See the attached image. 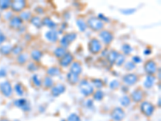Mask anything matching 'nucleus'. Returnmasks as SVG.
Listing matches in <instances>:
<instances>
[{
	"label": "nucleus",
	"mask_w": 161,
	"mask_h": 121,
	"mask_svg": "<svg viewBox=\"0 0 161 121\" xmlns=\"http://www.w3.org/2000/svg\"><path fill=\"white\" fill-rule=\"evenodd\" d=\"M79 91L85 97H89L94 94V87L86 79H82L79 82Z\"/></svg>",
	"instance_id": "obj_1"
},
{
	"label": "nucleus",
	"mask_w": 161,
	"mask_h": 121,
	"mask_svg": "<svg viewBox=\"0 0 161 121\" xmlns=\"http://www.w3.org/2000/svg\"><path fill=\"white\" fill-rule=\"evenodd\" d=\"M87 27H90L91 30L98 32L102 31L104 27V23L98 20L97 17H90L86 22Z\"/></svg>",
	"instance_id": "obj_2"
},
{
	"label": "nucleus",
	"mask_w": 161,
	"mask_h": 121,
	"mask_svg": "<svg viewBox=\"0 0 161 121\" xmlns=\"http://www.w3.org/2000/svg\"><path fill=\"white\" fill-rule=\"evenodd\" d=\"M77 34L76 32H69V33L64 34L60 40V44L62 47L68 48L70 45L71 43H73L74 40L77 39Z\"/></svg>",
	"instance_id": "obj_3"
},
{
	"label": "nucleus",
	"mask_w": 161,
	"mask_h": 121,
	"mask_svg": "<svg viewBox=\"0 0 161 121\" xmlns=\"http://www.w3.org/2000/svg\"><path fill=\"white\" fill-rule=\"evenodd\" d=\"M89 51L92 54H97L102 52V45L100 40H97L96 38H93L90 40L89 44H88Z\"/></svg>",
	"instance_id": "obj_4"
},
{
	"label": "nucleus",
	"mask_w": 161,
	"mask_h": 121,
	"mask_svg": "<svg viewBox=\"0 0 161 121\" xmlns=\"http://www.w3.org/2000/svg\"><path fill=\"white\" fill-rule=\"evenodd\" d=\"M140 110L143 112V114L145 115L148 117H150L154 113L155 107L151 104V103H149L148 101H144L141 103Z\"/></svg>",
	"instance_id": "obj_5"
},
{
	"label": "nucleus",
	"mask_w": 161,
	"mask_h": 121,
	"mask_svg": "<svg viewBox=\"0 0 161 121\" xmlns=\"http://www.w3.org/2000/svg\"><path fill=\"white\" fill-rule=\"evenodd\" d=\"M0 91L6 97H10L13 93V89L10 82L4 81L0 83Z\"/></svg>",
	"instance_id": "obj_6"
},
{
	"label": "nucleus",
	"mask_w": 161,
	"mask_h": 121,
	"mask_svg": "<svg viewBox=\"0 0 161 121\" xmlns=\"http://www.w3.org/2000/svg\"><path fill=\"white\" fill-rule=\"evenodd\" d=\"M98 37H100L101 40L105 44H110L114 40V35L111 33L110 31L102 30L98 34Z\"/></svg>",
	"instance_id": "obj_7"
},
{
	"label": "nucleus",
	"mask_w": 161,
	"mask_h": 121,
	"mask_svg": "<svg viewBox=\"0 0 161 121\" xmlns=\"http://www.w3.org/2000/svg\"><path fill=\"white\" fill-rule=\"evenodd\" d=\"M27 7V2L24 0H15L11 2L10 8L13 11L15 12H22V11L25 9Z\"/></svg>",
	"instance_id": "obj_8"
},
{
	"label": "nucleus",
	"mask_w": 161,
	"mask_h": 121,
	"mask_svg": "<svg viewBox=\"0 0 161 121\" xmlns=\"http://www.w3.org/2000/svg\"><path fill=\"white\" fill-rule=\"evenodd\" d=\"M14 104L17 108H20L21 110H23L24 111H31V105L30 103L25 99V98H18L14 102Z\"/></svg>",
	"instance_id": "obj_9"
},
{
	"label": "nucleus",
	"mask_w": 161,
	"mask_h": 121,
	"mask_svg": "<svg viewBox=\"0 0 161 121\" xmlns=\"http://www.w3.org/2000/svg\"><path fill=\"white\" fill-rule=\"evenodd\" d=\"M139 77L137 74L134 73H129L125 74L123 77V82H124L126 86H133L138 82Z\"/></svg>",
	"instance_id": "obj_10"
},
{
	"label": "nucleus",
	"mask_w": 161,
	"mask_h": 121,
	"mask_svg": "<svg viewBox=\"0 0 161 121\" xmlns=\"http://www.w3.org/2000/svg\"><path fill=\"white\" fill-rule=\"evenodd\" d=\"M144 70L148 75H154L157 71V65L153 60H148L144 65Z\"/></svg>",
	"instance_id": "obj_11"
},
{
	"label": "nucleus",
	"mask_w": 161,
	"mask_h": 121,
	"mask_svg": "<svg viewBox=\"0 0 161 121\" xmlns=\"http://www.w3.org/2000/svg\"><path fill=\"white\" fill-rule=\"evenodd\" d=\"M74 55L71 53L67 52V53L65 54L64 57L60 58L59 63H60L61 67L66 68L68 67V66H69V65L74 62Z\"/></svg>",
	"instance_id": "obj_12"
},
{
	"label": "nucleus",
	"mask_w": 161,
	"mask_h": 121,
	"mask_svg": "<svg viewBox=\"0 0 161 121\" xmlns=\"http://www.w3.org/2000/svg\"><path fill=\"white\" fill-rule=\"evenodd\" d=\"M111 115L114 121H122L125 117V111L122 108L117 107L112 111Z\"/></svg>",
	"instance_id": "obj_13"
},
{
	"label": "nucleus",
	"mask_w": 161,
	"mask_h": 121,
	"mask_svg": "<svg viewBox=\"0 0 161 121\" xmlns=\"http://www.w3.org/2000/svg\"><path fill=\"white\" fill-rule=\"evenodd\" d=\"M66 90V87L64 84H57L56 86H53L51 90V93L54 97H58L59 95L63 94Z\"/></svg>",
	"instance_id": "obj_14"
},
{
	"label": "nucleus",
	"mask_w": 161,
	"mask_h": 121,
	"mask_svg": "<svg viewBox=\"0 0 161 121\" xmlns=\"http://www.w3.org/2000/svg\"><path fill=\"white\" fill-rule=\"evenodd\" d=\"M44 37H45L48 41H49L51 43H55V42H57V40H58L59 35L57 33V31L49 30L45 32Z\"/></svg>",
	"instance_id": "obj_15"
},
{
	"label": "nucleus",
	"mask_w": 161,
	"mask_h": 121,
	"mask_svg": "<svg viewBox=\"0 0 161 121\" xmlns=\"http://www.w3.org/2000/svg\"><path fill=\"white\" fill-rule=\"evenodd\" d=\"M9 25L14 29H19L23 26V20L20 19V16H13L9 22Z\"/></svg>",
	"instance_id": "obj_16"
},
{
	"label": "nucleus",
	"mask_w": 161,
	"mask_h": 121,
	"mask_svg": "<svg viewBox=\"0 0 161 121\" xmlns=\"http://www.w3.org/2000/svg\"><path fill=\"white\" fill-rule=\"evenodd\" d=\"M131 99L135 103H139L144 98V91L141 89H136L134 90L131 94Z\"/></svg>",
	"instance_id": "obj_17"
},
{
	"label": "nucleus",
	"mask_w": 161,
	"mask_h": 121,
	"mask_svg": "<svg viewBox=\"0 0 161 121\" xmlns=\"http://www.w3.org/2000/svg\"><path fill=\"white\" fill-rule=\"evenodd\" d=\"M42 24L44 26L48 27L50 30H56L57 27V24L49 17H44V19L42 20Z\"/></svg>",
	"instance_id": "obj_18"
},
{
	"label": "nucleus",
	"mask_w": 161,
	"mask_h": 121,
	"mask_svg": "<svg viewBox=\"0 0 161 121\" xmlns=\"http://www.w3.org/2000/svg\"><path fill=\"white\" fill-rule=\"evenodd\" d=\"M118 55V53L116 50H111L108 52V54L106 55V60L109 62V64L111 66H112L113 65L115 64V61H116V59H117Z\"/></svg>",
	"instance_id": "obj_19"
},
{
	"label": "nucleus",
	"mask_w": 161,
	"mask_h": 121,
	"mask_svg": "<svg viewBox=\"0 0 161 121\" xmlns=\"http://www.w3.org/2000/svg\"><path fill=\"white\" fill-rule=\"evenodd\" d=\"M70 72L77 75H80L82 73V66L79 61H74L70 65Z\"/></svg>",
	"instance_id": "obj_20"
},
{
	"label": "nucleus",
	"mask_w": 161,
	"mask_h": 121,
	"mask_svg": "<svg viewBox=\"0 0 161 121\" xmlns=\"http://www.w3.org/2000/svg\"><path fill=\"white\" fill-rule=\"evenodd\" d=\"M155 80H156V78H155L154 75H147V77L145 78L144 82V87L147 88V89L151 88L154 86Z\"/></svg>",
	"instance_id": "obj_21"
},
{
	"label": "nucleus",
	"mask_w": 161,
	"mask_h": 121,
	"mask_svg": "<svg viewBox=\"0 0 161 121\" xmlns=\"http://www.w3.org/2000/svg\"><path fill=\"white\" fill-rule=\"evenodd\" d=\"M66 77H67V81L69 83L70 85H75L77 84L79 82V76L77 75V74H74V73H72V72H69L66 75Z\"/></svg>",
	"instance_id": "obj_22"
},
{
	"label": "nucleus",
	"mask_w": 161,
	"mask_h": 121,
	"mask_svg": "<svg viewBox=\"0 0 161 121\" xmlns=\"http://www.w3.org/2000/svg\"><path fill=\"white\" fill-rule=\"evenodd\" d=\"M31 58L35 61V62H40L41 58L43 57V52L39 50V49H33L31 52Z\"/></svg>",
	"instance_id": "obj_23"
},
{
	"label": "nucleus",
	"mask_w": 161,
	"mask_h": 121,
	"mask_svg": "<svg viewBox=\"0 0 161 121\" xmlns=\"http://www.w3.org/2000/svg\"><path fill=\"white\" fill-rule=\"evenodd\" d=\"M61 73L60 69L57 66H51L47 70V74L49 77H57Z\"/></svg>",
	"instance_id": "obj_24"
},
{
	"label": "nucleus",
	"mask_w": 161,
	"mask_h": 121,
	"mask_svg": "<svg viewBox=\"0 0 161 121\" xmlns=\"http://www.w3.org/2000/svg\"><path fill=\"white\" fill-rule=\"evenodd\" d=\"M67 53V50H66V49L64 47H62V46H59V47H57L53 51V54L54 56L57 58H61V57H63L65 55V54Z\"/></svg>",
	"instance_id": "obj_25"
},
{
	"label": "nucleus",
	"mask_w": 161,
	"mask_h": 121,
	"mask_svg": "<svg viewBox=\"0 0 161 121\" xmlns=\"http://www.w3.org/2000/svg\"><path fill=\"white\" fill-rule=\"evenodd\" d=\"M29 59V55L27 53H22L20 55H18L17 57V62L20 65H24L27 62V61Z\"/></svg>",
	"instance_id": "obj_26"
},
{
	"label": "nucleus",
	"mask_w": 161,
	"mask_h": 121,
	"mask_svg": "<svg viewBox=\"0 0 161 121\" xmlns=\"http://www.w3.org/2000/svg\"><path fill=\"white\" fill-rule=\"evenodd\" d=\"M11 49H12V46L10 44H4L0 47V53L7 56L11 53Z\"/></svg>",
	"instance_id": "obj_27"
},
{
	"label": "nucleus",
	"mask_w": 161,
	"mask_h": 121,
	"mask_svg": "<svg viewBox=\"0 0 161 121\" xmlns=\"http://www.w3.org/2000/svg\"><path fill=\"white\" fill-rule=\"evenodd\" d=\"M76 24H77V26L78 27V29L80 32H85V31L87 29V24H86V22L83 19H77V21H76Z\"/></svg>",
	"instance_id": "obj_28"
},
{
	"label": "nucleus",
	"mask_w": 161,
	"mask_h": 121,
	"mask_svg": "<svg viewBox=\"0 0 161 121\" xmlns=\"http://www.w3.org/2000/svg\"><path fill=\"white\" fill-rule=\"evenodd\" d=\"M43 86H44V88H46V89L52 88L54 86L53 79L51 77H49V76L44 77V80H43Z\"/></svg>",
	"instance_id": "obj_29"
},
{
	"label": "nucleus",
	"mask_w": 161,
	"mask_h": 121,
	"mask_svg": "<svg viewBox=\"0 0 161 121\" xmlns=\"http://www.w3.org/2000/svg\"><path fill=\"white\" fill-rule=\"evenodd\" d=\"M31 24L37 28H40L42 27V20L39 16H32L30 20Z\"/></svg>",
	"instance_id": "obj_30"
},
{
	"label": "nucleus",
	"mask_w": 161,
	"mask_h": 121,
	"mask_svg": "<svg viewBox=\"0 0 161 121\" xmlns=\"http://www.w3.org/2000/svg\"><path fill=\"white\" fill-rule=\"evenodd\" d=\"M32 17V12L29 11H23L20 15V18L23 21H29Z\"/></svg>",
	"instance_id": "obj_31"
},
{
	"label": "nucleus",
	"mask_w": 161,
	"mask_h": 121,
	"mask_svg": "<svg viewBox=\"0 0 161 121\" xmlns=\"http://www.w3.org/2000/svg\"><path fill=\"white\" fill-rule=\"evenodd\" d=\"M122 51H123V55H126V56H128V55H130V54L133 52V48L131 47L130 44H123L122 45Z\"/></svg>",
	"instance_id": "obj_32"
},
{
	"label": "nucleus",
	"mask_w": 161,
	"mask_h": 121,
	"mask_svg": "<svg viewBox=\"0 0 161 121\" xmlns=\"http://www.w3.org/2000/svg\"><path fill=\"white\" fill-rule=\"evenodd\" d=\"M91 82H92V86L94 87L97 88V89H101L104 86L103 81L100 79V78H94V79H92Z\"/></svg>",
	"instance_id": "obj_33"
},
{
	"label": "nucleus",
	"mask_w": 161,
	"mask_h": 121,
	"mask_svg": "<svg viewBox=\"0 0 161 121\" xmlns=\"http://www.w3.org/2000/svg\"><path fill=\"white\" fill-rule=\"evenodd\" d=\"M32 83H33V85L36 87L39 88L42 86V81L39 77V76L36 74L32 75Z\"/></svg>",
	"instance_id": "obj_34"
},
{
	"label": "nucleus",
	"mask_w": 161,
	"mask_h": 121,
	"mask_svg": "<svg viewBox=\"0 0 161 121\" xmlns=\"http://www.w3.org/2000/svg\"><path fill=\"white\" fill-rule=\"evenodd\" d=\"M11 2L9 0H0V10H7L10 7Z\"/></svg>",
	"instance_id": "obj_35"
},
{
	"label": "nucleus",
	"mask_w": 161,
	"mask_h": 121,
	"mask_svg": "<svg viewBox=\"0 0 161 121\" xmlns=\"http://www.w3.org/2000/svg\"><path fill=\"white\" fill-rule=\"evenodd\" d=\"M104 92L102 91V90H97L94 92V99L96 101H101L104 98Z\"/></svg>",
	"instance_id": "obj_36"
},
{
	"label": "nucleus",
	"mask_w": 161,
	"mask_h": 121,
	"mask_svg": "<svg viewBox=\"0 0 161 121\" xmlns=\"http://www.w3.org/2000/svg\"><path fill=\"white\" fill-rule=\"evenodd\" d=\"M125 61H126V57L122 53H118L116 61H115V65L117 66H122L125 63Z\"/></svg>",
	"instance_id": "obj_37"
},
{
	"label": "nucleus",
	"mask_w": 161,
	"mask_h": 121,
	"mask_svg": "<svg viewBox=\"0 0 161 121\" xmlns=\"http://www.w3.org/2000/svg\"><path fill=\"white\" fill-rule=\"evenodd\" d=\"M131 99L128 97L127 95H124V96H123V97L119 99L120 103L122 104V106H123V107H128V106L130 105V103H131Z\"/></svg>",
	"instance_id": "obj_38"
},
{
	"label": "nucleus",
	"mask_w": 161,
	"mask_h": 121,
	"mask_svg": "<svg viewBox=\"0 0 161 121\" xmlns=\"http://www.w3.org/2000/svg\"><path fill=\"white\" fill-rule=\"evenodd\" d=\"M14 89H15V93H16L19 96H22V95H24V87H23V86L20 84V83H17V84L15 85Z\"/></svg>",
	"instance_id": "obj_39"
},
{
	"label": "nucleus",
	"mask_w": 161,
	"mask_h": 121,
	"mask_svg": "<svg viewBox=\"0 0 161 121\" xmlns=\"http://www.w3.org/2000/svg\"><path fill=\"white\" fill-rule=\"evenodd\" d=\"M23 51H24V49L22 46H20L19 44H16V45H15L12 47V49H11V53L14 54V55H20V53H23Z\"/></svg>",
	"instance_id": "obj_40"
},
{
	"label": "nucleus",
	"mask_w": 161,
	"mask_h": 121,
	"mask_svg": "<svg viewBox=\"0 0 161 121\" xmlns=\"http://www.w3.org/2000/svg\"><path fill=\"white\" fill-rule=\"evenodd\" d=\"M120 11L123 15H133L136 11V8H123V9H120Z\"/></svg>",
	"instance_id": "obj_41"
},
{
	"label": "nucleus",
	"mask_w": 161,
	"mask_h": 121,
	"mask_svg": "<svg viewBox=\"0 0 161 121\" xmlns=\"http://www.w3.org/2000/svg\"><path fill=\"white\" fill-rule=\"evenodd\" d=\"M135 68H136V65L132 61H127L126 63H124V69L126 70L132 71L134 70Z\"/></svg>",
	"instance_id": "obj_42"
},
{
	"label": "nucleus",
	"mask_w": 161,
	"mask_h": 121,
	"mask_svg": "<svg viewBox=\"0 0 161 121\" xmlns=\"http://www.w3.org/2000/svg\"><path fill=\"white\" fill-rule=\"evenodd\" d=\"M110 88H111V90H116L119 87V86H120V83H119V82L117 80V79H114V80H112L110 82Z\"/></svg>",
	"instance_id": "obj_43"
},
{
	"label": "nucleus",
	"mask_w": 161,
	"mask_h": 121,
	"mask_svg": "<svg viewBox=\"0 0 161 121\" xmlns=\"http://www.w3.org/2000/svg\"><path fill=\"white\" fill-rule=\"evenodd\" d=\"M27 70L30 71V72H36L38 70V65H37L35 62H30L29 64L27 65Z\"/></svg>",
	"instance_id": "obj_44"
},
{
	"label": "nucleus",
	"mask_w": 161,
	"mask_h": 121,
	"mask_svg": "<svg viewBox=\"0 0 161 121\" xmlns=\"http://www.w3.org/2000/svg\"><path fill=\"white\" fill-rule=\"evenodd\" d=\"M68 121H80V119L78 115H77L76 113H72L69 115Z\"/></svg>",
	"instance_id": "obj_45"
},
{
	"label": "nucleus",
	"mask_w": 161,
	"mask_h": 121,
	"mask_svg": "<svg viewBox=\"0 0 161 121\" xmlns=\"http://www.w3.org/2000/svg\"><path fill=\"white\" fill-rule=\"evenodd\" d=\"M97 18L98 19V20H100L102 22H106V23H109V22H110L109 18L106 16V15H104V14H102V13L98 14V15H97Z\"/></svg>",
	"instance_id": "obj_46"
},
{
	"label": "nucleus",
	"mask_w": 161,
	"mask_h": 121,
	"mask_svg": "<svg viewBox=\"0 0 161 121\" xmlns=\"http://www.w3.org/2000/svg\"><path fill=\"white\" fill-rule=\"evenodd\" d=\"M142 58H141L139 56H133L132 57V62L134 63V64H140L141 62H142Z\"/></svg>",
	"instance_id": "obj_47"
},
{
	"label": "nucleus",
	"mask_w": 161,
	"mask_h": 121,
	"mask_svg": "<svg viewBox=\"0 0 161 121\" xmlns=\"http://www.w3.org/2000/svg\"><path fill=\"white\" fill-rule=\"evenodd\" d=\"M85 107L88 108H91L93 106H94V103H93V100L92 99H87L85 101Z\"/></svg>",
	"instance_id": "obj_48"
},
{
	"label": "nucleus",
	"mask_w": 161,
	"mask_h": 121,
	"mask_svg": "<svg viewBox=\"0 0 161 121\" xmlns=\"http://www.w3.org/2000/svg\"><path fill=\"white\" fill-rule=\"evenodd\" d=\"M7 70L4 69V68H1L0 69V77H4L7 76Z\"/></svg>",
	"instance_id": "obj_49"
},
{
	"label": "nucleus",
	"mask_w": 161,
	"mask_h": 121,
	"mask_svg": "<svg viewBox=\"0 0 161 121\" xmlns=\"http://www.w3.org/2000/svg\"><path fill=\"white\" fill-rule=\"evenodd\" d=\"M6 40V36L0 31V45Z\"/></svg>",
	"instance_id": "obj_50"
},
{
	"label": "nucleus",
	"mask_w": 161,
	"mask_h": 121,
	"mask_svg": "<svg viewBox=\"0 0 161 121\" xmlns=\"http://www.w3.org/2000/svg\"><path fill=\"white\" fill-rule=\"evenodd\" d=\"M35 11H36L37 14H39V15H42V14H44V10L41 7H37L35 9Z\"/></svg>",
	"instance_id": "obj_51"
},
{
	"label": "nucleus",
	"mask_w": 161,
	"mask_h": 121,
	"mask_svg": "<svg viewBox=\"0 0 161 121\" xmlns=\"http://www.w3.org/2000/svg\"><path fill=\"white\" fill-rule=\"evenodd\" d=\"M4 17H5L6 20L10 21V20L12 19V17H13V15H12V12H7V13L5 14Z\"/></svg>",
	"instance_id": "obj_52"
},
{
	"label": "nucleus",
	"mask_w": 161,
	"mask_h": 121,
	"mask_svg": "<svg viewBox=\"0 0 161 121\" xmlns=\"http://www.w3.org/2000/svg\"><path fill=\"white\" fill-rule=\"evenodd\" d=\"M68 25H69V24H68L67 22H63V23L61 24V26H60V29L62 31L65 30V29L67 28Z\"/></svg>",
	"instance_id": "obj_53"
},
{
	"label": "nucleus",
	"mask_w": 161,
	"mask_h": 121,
	"mask_svg": "<svg viewBox=\"0 0 161 121\" xmlns=\"http://www.w3.org/2000/svg\"><path fill=\"white\" fill-rule=\"evenodd\" d=\"M63 16H64V20H68L69 18H70V13H69V12H68V11H66V12H64V13L63 14Z\"/></svg>",
	"instance_id": "obj_54"
},
{
	"label": "nucleus",
	"mask_w": 161,
	"mask_h": 121,
	"mask_svg": "<svg viewBox=\"0 0 161 121\" xmlns=\"http://www.w3.org/2000/svg\"><path fill=\"white\" fill-rule=\"evenodd\" d=\"M144 54L146 55V56H148V55L151 54V50L150 49H145L144 50Z\"/></svg>",
	"instance_id": "obj_55"
},
{
	"label": "nucleus",
	"mask_w": 161,
	"mask_h": 121,
	"mask_svg": "<svg viewBox=\"0 0 161 121\" xmlns=\"http://www.w3.org/2000/svg\"><path fill=\"white\" fill-rule=\"evenodd\" d=\"M122 91L123 92H127L128 91V87L127 86H126V85H124V86H123L122 87Z\"/></svg>",
	"instance_id": "obj_56"
},
{
	"label": "nucleus",
	"mask_w": 161,
	"mask_h": 121,
	"mask_svg": "<svg viewBox=\"0 0 161 121\" xmlns=\"http://www.w3.org/2000/svg\"><path fill=\"white\" fill-rule=\"evenodd\" d=\"M108 52L109 51L107 50V49H105V50H103L101 53H102V56H103V57H106V55L108 54Z\"/></svg>",
	"instance_id": "obj_57"
},
{
	"label": "nucleus",
	"mask_w": 161,
	"mask_h": 121,
	"mask_svg": "<svg viewBox=\"0 0 161 121\" xmlns=\"http://www.w3.org/2000/svg\"><path fill=\"white\" fill-rule=\"evenodd\" d=\"M159 73H158V74H159V76H158V78L159 79H160V69H159V71H158Z\"/></svg>",
	"instance_id": "obj_58"
},
{
	"label": "nucleus",
	"mask_w": 161,
	"mask_h": 121,
	"mask_svg": "<svg viewBox=\"0 0 161 121\" xmlns=\"http://www.w3.org/2000/svg\"><path fill=\"white\" fill-rule=\"evenodd\" d=\"M0 121H10V120H7V119H5V118H4V119H1V120H0Z\"/></svg>",
	"instance_id": "obj_59"
},
{
	"label": "nucleus",
	"mask_w": 161,
	"mask_h": 121,
	"mask_svg": "<svg viewBox=\"0 0 161 121\" xmlns=\"http://www.w3.org/2000/svg\"><path fill=\"white\" fill-rule=\"evenodd\" d=\"M159 106H160V98H159Z\"/></svg>",
	"instance_id": "obj_60"
},
{
	"label": "nucleus",
	"mask_w": 161,
	"mask_h": 121,
	"mask_svg": "<svg viewBox=\"0 0 161 121\" xmlns=\"http://www.w3.org/2000/svg\"><path fill=\"white\" fill-rule=\"evenodd\" d=\"M61 121H66L65 120H61Z\"/></svg>",
	"instance_id": "obj_61"
},
{
	"label": "nucleus",
	"mask_w": 161,
	"mask_h": 121,
	"mask_svg": "<svg viewBox=\"0 0 161 121\" xmlns=\"http://www.w3.org/2000/svg\"><path fill=\"white\" fill-rule=\"evenodd\" d=\"M0 18H1V15H0Z\"/></svg>",
	"instance_id": "obj_62"
}]
</instances>
